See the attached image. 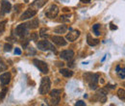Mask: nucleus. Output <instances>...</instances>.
I'll return each instance as SVG.
<instances>
[{
  "mask_svg": "<svg viewBox=\"0 0 125 106\" xmlns=\"http://www.w3.org/2000/svg\"><path fill=\"white\" fill-rule=\"evenodd\" d=\"M6 92H7V89H4L3 91L0 93V100H2V99L4 98V96H5V94H6Z\"/></svg>",
  "mask_w": 125,
  "mask_h": 106,
  "instance_id": "26",
  "label": "nucleus"
},
{
  "mask_svg": "<svg viewBox=\"0 0 125 106\" xmlns=\"http://www.w3.org/2000/svg\"><path fill=\"white\" fill-rule=\"evenodd\" d=\"M16 34L18 37H21V38L24 37L27 34V24H25V23L19 24L16 28Z\"/></svg>",
  "mask_w": 125,
  "mask_h": 106,
  "instance_id": "8",
  "label": "nucleus"
},
{
  "mask_svg": "<svg viewBox=\"0 0 125 106\" xmlns=\"http://www.w3.org/2000/svg\"><path fill=\"white\" fill-rule=\"evenodd\" d=\"M37 46H38V48L40 49V50H42V51H47V50H51V51H56V48L54 47V46L51 44V43H49L48 41H45V40H43V41H40L38 44H37Z\"/></svg>",
  "mask_w": 125,
  "mask_h": 106,
  "instance_id": "3",
  "label": "nucleus"
},
{
  "mask_svg": "<svg viewBox=\"0 0 125 106\" xmlns=\"http://www.w3.org/2000/svg\"><path fill=\"white\" fill-rule=\"evenodd\" d=\"M11 78H12V75L10 72H5L3 74H1L0 76V81L3 85H8L11 81Z\"/></svg>",
  "mask_w": 125,
  "mask_h": 106,
  "instance_id": "14",
  "label": "nucleus"
},
{
  "mask_svg": "<svg viewBox=\"0 0 125 106\" xmlns=\"http://www.w3.org/2000/svg\"><path fill=\"white\" fill-rule=\"evenodd\" d=\"M12 9V5L10 2H8L7 0H3L1 2V12L3 14H7V13H10Z\"/></svg>",
  "mask_w": 125,
  "mask_h": 106,
  "instance_id": "13",
  "label": "nucleus"
},
{
  "mask_svg": "<svg viewBox=\"0 0 125 106\" xmlns=\"http://www.w3.org/2000/svg\"><path fill=\"white\" fill-rule=\"evenodd\" d=\"M80 36V31L78 30H71L66 35V40L69 42H74L76 41Z\"/></svg>",
  "mask_w": 125,
  "mask_h": 106,
  "instance_id": "11",
  "label": "nucleus"
},
{
  "mask_svg": "<svg viewBox=\"0 0 125 106\" xmlns=\"http://www.w3.org/2000/svg\"><path fill=\"white\" fill-rule=\"evenodd\" d=\"M31 38L33 39V41H37L38 40V34L37 33H32Z\"/></svg>",
  "mask_w": 125,
  "mask_h": 106,
  "instance_id": "28",
  "label": "nucleus"
},
{
  "mask_svg": "<svg viewBox=\"0 0 125 106\" xmlns=\"http://www.w3.org/2000/svg\"><path fill=\"white\" fill-rule=\"evenodd\" d=\"M51 87V81L49 77H43L42 79L41 82V86H40V94H46L50 90Z\"/></svg>",
  "mask_w": 125,
  "mask_h": 106,
  "instance_id": "2",
  "label": "nucleus"
},
{
  "mask_svg": "<svg viewBox=\"0 0 125 106\" xmlns=\"http://www.w3.org/2000/svg\"><path fill=\"white\" fill-rule=\"evenodd\" d=\"M60 73L64 76V77H71L73 75V71H70V70H67V69H61L60 70Z\"/></svg>",
  "mask_w": 125,
  "mask_h": 106,
  "instance_id": "18",
  "label": "nucleus"
},
{
  "mask_svg": "<svg viewBox=\"0 0 125 106\" xmlns=\"http://www.w3.org/2000/svg\"><path fill=\"white\" fill-rule=\"evenodd\" d=\"M24 1H25V2H28V1H29V0H24Z\"/></svg>",
  "mask_w": 125,
  "mask_h": 106,
  "instance_id": "34",
  "label": "nucleus"
},
{
  "mask_svg": "<svg viewBox=\"0 0 125 106\" xmlns=\"http://www.w3.org/2000/svg\"><path fill=\"white\" fill-rule=\"evenodd\" d=\"M6 23H7V21H6V20H4V21H1V22H0V35H2V34L4 33Z\"/></svg>",
  "mask_w": 125,
  "mask_h": 106,
  "instance_id": "22",
  "label": "nucleus"
},
{
  "mask_svg": "<svg viewBox=\"0 0 125 106\" xmlns=\"http://www.w3.org/2000/svg\"><path fill=\"white\" fill-rule=\"evenodd\" d=\"M40 36L42 37V38H47L48 37V35H47V30L45 28H42L41 31H40Z\"/></svg>",
  "mask_w": 125,
  "mask_h": 106,
  "instance_id": "23",
  "label": "nucleus"
},
{
  "mask_svg": "<svg viewBox=\"0 0 125 106\" xmlns=\"http://www.w3.org/2000/svg\"><path fill=\"white\" fill-rule=\"evenodd\" d=\"M116 72H117L118 76H119L121 79L125 78V68L121 69L119 66H116Z\"/></svg>",
  "mask_w": 125,
  "mask_h": 106,
  "instance_id": "19",
  "label": "nucleus"
},
{
  "mask_svg": "<svg viewBox=\"0 0 125 106\" xmlns=\"http://www.w3.org/2000/svg\"><path fill=\"white\" fill-rule=\"evenodd\" d=\"M110 27H111V29H112V30H116V29H117V27H116V26H115L114 24H111V26H110Z\"/></svg>",
  "mask_w": 125,
  "mask_h": 106,
  "instance_id": "31",
  "label": "nucleus"
},
{
  "mask_svg": "<svg viewBox=\"0 0 125 106\" xmlns=\"http://www.w3.org/2000/svg\"><path fill=\"white\" fill-rule=\"evenodd\" d=\"M4 50H5V51L10 52V51L12 50V46H11L10 44H6V45L4 46Z\"/></svg>",
  "mask_w": 125,
  "mask_h": 106,
  "instance_id": "25",
  "label": "nucleus"
},
{
  "mask_svg": "<svg viewBox=\"0 0 125 106\" xmlns=\"http://www.w3.org/2000/svg\"><path fill=\"white\" fill-rule=\"evenodd\" d=\"M75 105L76 106H85L86 105V103H85L84 101H82V100H79V101H77V102L75 103Z\"/></svg>",
  "mask_w": 125,
  "mask_h": 106,
  "instance_id": "27",
  "label": "nucleus"
},
{
  "mask_svg": "<svg viewBox=\"0 0 125 106\" xmlns=\"http://www.w3.org/2000/svg\"><path fill=\"white\" fill-rule=\"evenodd\" d=\"M61 17H62V18H60V19H59L60 21H64V20H65V21H68V20H69V18H65V17H66V15H62V16H61Z\"/></svg>",
  "mask_w": 125,
  "mask_h": 106,
  "instance_id": "29",
  "label": "nucleus"
},
{
  "mask_svg": "<svg viewBox=\"0 0 125 106\" xmlns=\"http://www.w3.org/2000/svg\"><path fill=\"white\" fill-rule=\"evenodd\" d=\"M15 54L20 55V54H21V50H20L19 48H16V49H15Z\"/></svg>",
  "mask_w": 125,
  "mask_h": 106,
  "instance_id": "30",
  "label": "nucleus"
},
{
  "mask_svg": "<svg viewBox=\"0 0 125 106\" xmlns=\"http://www.w3.org/2000/svg\"><path fill=\"white\" fill-rule=\"evenodd\" d=\"M33 63L35 64V66L42 72V73H47L49 71V69H48V66L45 62L42 60H39V59H34Z\"/></svg>",
  "mask_w": 125,
  "mask_h": 106,
  "instance_id": "5",
  "label": "nucleus"
},
{
  "mask_svg": "<svg viewBox=\"0 0 125 106\" xmlns=\"http://www.w3.org/2000/svg\"><path fill=\"white\" fill-rule=\"evenodd\" d=\"M82 3H90L91 2V0H80Z\"/></svg>",
  "mask_w": 125,
  "mask_h": 106,
  "instance_id": "32",
  "label": "nucleus"
},
{
  "mask_svg": "<svg viewBox=\"0 0 125 106\" xmlns=\"http://www.w3.org/2000/svg\"><path fill=\"white\" fill-rule=\"evenodd\" d=\"M123 86L125 87V82H123Z\"/></svg>",
  "mask_w": 125,
  "mask_h": 106,
  "instance_id": "35",
  "label": "nucleus"
},
{
  "mask_svg": "<svg viewBox=\"0 0 125 106\" xmlns=\"http://www.w3.org/2000/svg\"><path fill=\"white\" fill-rule=\"evenodd\" d=\"M39 24H40L39 19L38 18H34V19H32L31 21H29L27 23V27H29L30 29H36V28L39 27Z\"/></svg>",
  "mask_w": 125,
  "mask_h": 106,
  "instance_id": "16",
  "label": "nucleus"
},
{
  "mask_svg": "<svg viewBox=\"0 0 125 106\" xmlns=\"http://www.w3.org/2000/svg\"><path fill=\"white\" fill-rule=\"evenodd\" d=\"M63 11H64V12H69V9H67V8H64V9H63Z\"/></svg>",
  "mask_w": 125,
  "mask_h": 106,
  "instance_id": "33",
  "label": "nucleus"
},
{
  "mask_svg": "<svg viewBox=\"0 0 125 106\" xmlns=\"http://www.w3.org/2000/svg\"><path fill=\"white\" fill-rule=\"evenodd\" d=\"M67 31V26L66 25H59L57 26L55 29H54V32L57 33V34H63V33H66Z\"/></svg>",
  "mask_w": 125,
  "mask_h": 106,
  "instance_id": "17",
  "label": "nucleus"
},
{
  "mask_svg": "<svg viewBox=\"0 0 125 106\" xmlns=\"http://www.w3.org/2000/svg\"><path fill=\"white\" fill-rule=\"evenodd\" d=\"M107 94H108L107 89L102 88V89H100L99 91L96 93L95 97H96V99H97L98 101L104 103V102H106V100H107Z\"/></svg>",
  "mask_w": 125,
  "mask_h": 106,
  "instance_id": "7",
  "label": "nucleus"
},
{
  "mask_svg": "<svg viewBox=\"0 0 125 106\" xmlns=\"http://www.w3.org/2000/svg\"><path fill=\"white\" fill-rule=\"evenodd\" d=\"M73 56H74V52L72 50H62L60 53V57L66 61L71 60L73 58Z\"/></svg>",
  "mask_w": 125,
  "mask_h": 106,
  "instance_id": "10",
  "label": "nucleus"
},
{
  "mask_svg": "<svg viewBox=\"0 0 125 106\" xmlns=\"http://www.w3.org/2000/svg\"><path fill=\"white\" fill-rule=\"evenodd\" d=\"M45 4V0H36L34 3H33V6H35L36 8H42L43 5Z\"/></svg>",
  "mask_w": 125,
  "mask_h": 106,
  "instance_id": "20",
  "label": "nucleus"
},
{
  "mask_svg": "<svg viewBox=\"0 0 125 106\" xmlns=\"http://www.w3.org/2000/svg\"><path fill=\"white\" fill-rule=\"evenodd\" d=\"M99 27H100V24H94V27H93V30L94 31V33H95L96 36H99V35H100V32L98 30Z\"/></svg>",
  "mask_w": 125,
  "mask_h": 106,
  "instance_id": "24",
  "label": "nucleus"
},
{
  "mask_svg": "<svg viewBox=\"0 0 125 106\" xmlns=\"http://www.w3.org/2000/svg\"><path fill=\"white\" fill-rule=\"evenodd\" d=\"M37 15V11L34 10V9H28L26 10L22 15L20 16V19L21 20H24V19H28V18H31V17H34L35 15Z\"/></svg>",
  "mask_w": 125,
  "mask_h": 106,
  "instance_id": "9",
  "label": "nucleus"
},
{
  "mask_svg": "<svg viewBox=\"0 0 125 106\" xmlns=\"http://www.w3.org/2000/svg\"><path fill=\"white\" fill-rule=\"evenodd\" d=\"M61 94H62V90H53L50 92V97H51V102L54 105L59 104L61 100Z\"/></svg>",
  "mask_w": 125,
  "mask_h": 106,
  "instance_id": "4",
  "label": "nucleus"
},
{
  "mask_svg": "<svg viewBox=\"0 0 125 106\" xmlns=\"http://www.w3.org/2000/svg\"><path fill=\"white\" fill-rule=\"evenodd\" d=\"M59 14V8L57 5H51L45 12V15L48 18H55Z\"/></svg>",
  "mask_w": 125,
  "mask_h": 106,
  "instance_id": "6",
  "label": "nucleus"
},
{
  "mask_svg": "<svg viewBox=\"0 0 125 106\" xmlns=\"http://www.w3.org/2000/svg\"><path fill=\"white\" fill-rule=\"evenodd\" d=\"M87 43H88L89 46H97V45L99 44V40H98V39H94V38H92V36L89 34V35L87 36Z\"/></svg>",
  "mask_w": 125,
  "mask_h": 106,
  "instance_id": "15",
  "label": "nucleus"
},
{
  "mask_svg": "<svg viewBox=\"0 0 125 106\" xmlns=\"http://www.w3.org/2000/svg\"><path fill=\"white\" fill-rule=\"evenodd\" d=\"M117 96L119 97V99H121V100L125 101V90H123V89H119V90L117 91Z\"/></svg>",
  "mask_w": 125,
  "mask_h": 106,
  "instance_id": "21",
  "label": "nucleus"
},
{
  "mask_svg": "<svg viewBox=\"0 0 125 106\" xmlns=\"http://www.w3.org/2000/svg\"><path fill=\"white\" fill-rule=\"evenodd\" d=\"M98 79H99L98 73H85L84 74V80L86 82H88V84L92 90H95L97 88Z\"/></svg>",
  "mask_w": 125,
  "mask_h": 106,
  "instance_id": "1",
  "label": "nucleus"
},
{
  "mask_svg": "<svg viewBox=\"0 0 125 106\" xmlns=\"http://www.w3.org/2000/svg\"><path fill=\"white\" fill-rule=\"evenodd\" d=\"M52 42L54 43V44H56L57 46H66V41L62 38V37H61V36H53L52 38Z\"/></svg>",
  "mask_w": 125,
  "mask_h": 106,
  "instance_id": "12",
  "label": "nucleus"
}]
</instances>
